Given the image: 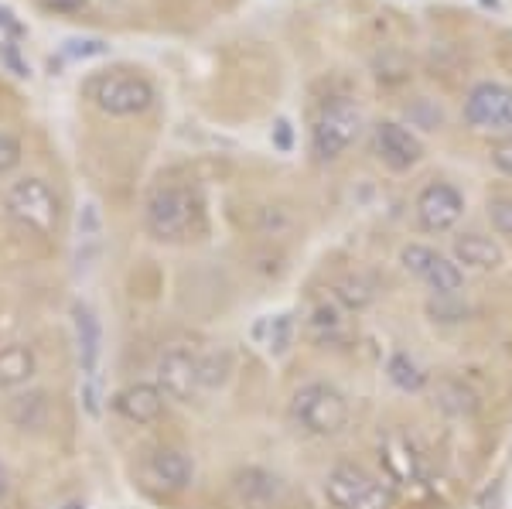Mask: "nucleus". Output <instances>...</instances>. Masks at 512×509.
Returning a JSON list of instances; mask_svg holds the SVG:
<instances>
[{"instance_id": "1", "label": "nucleus", "mask_w": 512, "mask_h": 509, "mask_svg": "<svg viewBox=\"0 0 512 509\" xmlns=\"http://www.w3.org/2000/svg\"><path fill=\"white\" fill-rule=\"evenodd\" d=\"M82 93H86V100L93 103L96 110L110 113V117H140V113H147L154 106V100H158L151 79L130 69L96 72V76L86 79Z\"/></svg>"}, {"instance_id": "2", "label": "nucleus", "mask_w": 512, "mask_h": 509, "mask_svg": "<svg viewBox=\"0 0 512 509\" xmlns=\"http://www.w3.org/2000/svg\"><path fill=\"white\" fill-rule=\"evenodd\" d=\"M291 421L304 434L332 438L349 424V400L332 383H304L291 397Z\"/></svg>"}, {"instance_id": "3", "label": "nucleus", "mask_w": 512, "mask_h": 509, "mask_svg": "<svg viewBox=\"0 0 512 509\" xmlns=\"http://www.w3.org/2000/svg\"><path fill=\"white\" fill-rule=\"evenodd\" d=\"M4 209L31 236H52L62 216L59 195H55V188L45 178H18L7 188Z\"/></svg>"}, {"instance_id": "4", "label": "nucleus", "mask_w": 512, "mask_h": 509, "mask_svg": "<svg viewBox=\"0 0 512 509\" xmlns=\"http://www.w3.org/2000/svg\"><path fill=\"white\" fill-rule=\"evenodd\" d=\"M198 219L195 195L185 185H161L151 192L144 205V223L147 233L158 243H181L192 236Z\"/></svg>"}, {"instance_id": "5", "label": "nucleus", "mask_w": 512, "mask_h": 509, "mask_svg": "<svg viewBox=\"0 0 512 509\" xmlns=\"http://www.w3.org/2000/svg\"><path fill=\"white\" fill-rule=\"evenodd\" d=\"M325 496L332 509H393V496L386 482L355 462H338L328 472Z\"/></svg>"}, {"instance_id": "6", "label": "nucleus", "mask_w": 512, "mask_h": 509, "mask_svg": "<svg viewBox=\"0 0 512 509\" xmlns=\"http://www.w3.org/2000/svg\"><path fill=\"white\" fill-rule=\"evenodd\" d=\"M362 134V113L352 100H332L321 106L311 127V151L318 161H338Z\"/></svg>"}, {"instance_id": "7", "label": "nucleus", "mask_w": 512, "mask_h": 509, "mask_svg": "<svg viewBox=\"0 0 512 509\" xmlns=\"http://www.w3.org/2000/svg\"><path fill=\"white\" fill-rule=\"evenodd\" d=\"M465 123L478 134L512 137V86L506 82H475L465 96Z\"/></svg>"}, {"instance_id": "8", "label": "nucleus", "mask_w": 512, "mask_h": 509, "mask_svg": "<svg viewBox=\"0 0 512 509\" xmlns=\"http://www.w3.org/2000/svg\"><path fill=\"white\" fill-rule=\"evenodd\" d=\"M400 264L424 287H431L434 298H458L461 284H465V270L454 264L451 257H444L441 250H434V246H424V243L403 246Z\"/></svg>"}, {"instance_id": "9", "label": "nucleus", "mask_w": 512, "mask_h": 509, "mask_svg": "<svg viewBox=\"0 0 512 509\" xmlns=\"http://www.w3.org/2000/svg\"><path fill=\"white\" fill-rule=\"evenodd\" d=\"M414 212L424 233H451L465 216V195L451 182H431L420 188Z\"/></svg>"}, {"instance_id": "10", "label": "nucleus", "mask_w": 512, "mask_h": 509, "mask_svg": "<svg viewBox=\"0 0 512 509\" xmlns=\"http://www.w3.org/2000/svg\"><path fill=\"white\" fill-rule=\"evenodd\" d=\"M373 151L390 171H410L424 158V144L417 141V134H410L396 120H379L373 127Z\"/></svg>"}, {"instance_id": "11", "label": "nucleus", "mask_w": 512, "mask_h": 509, "mask_svg": "<svg viewBox=\"0 0 512 509\" xmlns=\"http://www.w3.org/2000/svg\"><path fill=\"white\" fill-rule=\"evenodd\" d=\"M379 462L396 486H420L427 479V458L407 434H386L379 441Z\"/></svg>"}, {"instance_id": "12", "label": "nucleus", "mask_w": 512, "mask_h": 509, "mask_svg": "<svg viewBox=\"0 0 512 509\" xmlns=\"http://www.w3.org/2000/svg\"><path fill=\"white\" fill-rule=\"evenodd\" d=\"M195 352L188 349H164L161 359H158V390L164 393L168 400H188L198 393V363H195Z\"/></svg>"}, {"instance_id": "13", "label": "nucleus", "mask_w": 512, "mask_h": 509, "mask_svg": "<svg viewBox=\"0 0 512 509\" xmlns=\"http://www.w3.org/2000/svg\"><path fill=\"white\" fill-rule=\"evenodd\" d=\"M113 410L130 424H154L164 414V393L158 383H130L113 397Z\"/></svg>"}, {"instance_id": "14", "label": "nucleus", "mask_w": 512, "mask_h": 509, "mask_svg": "<svg viewBox=\"0 0 512 509\" xmlns=\"http://www.w3.org/2000/svg\"><path fill=\"white\" fill-rule=\"evenodd\" d=\"M308 335H311V342H318V346L342 349L355 339V325H352L349 311L338 308L335 301H325V305H318L315 311H311Z\"/></svg>"}, {"instance_id": "15", "label": "nucleus", "mask_w": 512, "mask_h": 509, "mask_svg": "<svg viewBox=\"0 0 512 509\" xmlns=\"http://www.w3.org/2000/svg\"><path fill=\"white\" fill-rule=\"evenodd\" d=\"M147 475H151L161 489L181 492V489L192 486L195 465H192V458L178 448H154L151 458H147Z\"/></svg>"}, {"instance_id": "16", "label": "nucleus", "mask_w": 512, "mask_h": 509, "mask_svg": "<svg viewBox=\"0 0 512 509\" xmlns=\"http://www.w3.org/2000/svg\"><path fill=\"white\" fill-rule=\"evenodd\" d=\"M454 264L489 274V270H499L502 264H506V253H502V246L495 243L492 236L461 233V236H454Z\"/></svg>"}, {"instance_id": "17", "label": "nucleus", "mask_w": 512, "mask_h": 509, "mask_svg": "<svg viewBox=\"0 0 512 509\" xmlns=\"http://www.w3.org/2000/svg\"><path fill=\"white\" fill-rule=\"evenodd\" d=\"M35 373H38V359L28 346L14 342V346L0 349V393L28 387L35 380Z\"/></svg>"}, {"instance_id": "18", "label": "nucleus", "mask_w": 512, "mask_h": 509, "mask_svg": "<svg viewBox=\"0 0 512 509\" xmlns=\"http://www.w3.org/2000/svg\"><path fill=\"white\" fill-rule=\"evenodd\" d=\"M76 349H79V363L82 373L93 380L96 376V363H99V349H103V328H99V318L89 308H76Z\"/></svg>"}, {"instance_id": "19", "label": "nucleus", "mask_w": 512, "mask_h": 509, "mask_svg": "<svg viewBox=\"0 0 512 509\" xmlns=\"http://www.w3.org/2000/svg\"><path fill=\"white\" fill-rule=\"evenodd\" d=\"M7 417H11L14 428L21 431H45L52 421V404H48L45 393H21L7 404Z\"/></svg>"}, {"instance_id": "20", "label": "nucleus", "mask_w": 512, "mask_h": 509, "mask_svg": "<svg viewBox=\"0 0 512 509\" xmlns=\"http://www.w3.org/2000/svg\"><path fill=\"white\" fill-rule=\"evenodd\" d=\"M280 489H284V486H280V479L274 472H267V469H246V472L236 475L239 499H243V503H250V506H270L280 496Z\"/></svg>"}, {"instance_id": "21", "label": "nucleus", "mask_w": 512, "mask_h": 509, "mask_svg": "<svg viewBox=\"0 0 512 509\" xmlns=\"http://www.w3.org/2000/svg\"><path fill=\"white\" fill-rule=\"evenodd\" d=\"M376 301V284L369 281L366 274H345L335 281V305L345 308L352 315V311H362L369 308Z\"/></svg>"}, {"instance_id": "22", "label": "nucleus", "mask_w": 512, "mask_h": 509, "mask_svg": "<svg viewBox=\"0 0 512 509\" xmlns=\"http://www.w3.org/2000/svg\"><path fill=\"white\" fill-rule=\"evenodd\" d=\"M198 363V390H219L226 387L229 373H233V356L226 349H212V352H202L195 359Z\"/></svg>"}, {"instance_id": "23", "label": "nucleus", "mask_w": 512, "mask_h": 509, "mask_svg": "<svg viewBox=\"0 0 512 509\" xmlns=\"http://www.w3.org/2000/svg\"><path fill=\"white\" fill-rule=\"evenodd\" d=\"M386 376H390L393 387H400L407 393L424 390V383H427L424 366H420L414 356H407V352H396V356H390V363H386Z\"/></svg>"}, {"instance_id": "24", "label": "nucleus", "mask_w": 512, "mask_h": 509, "mask_svg": "<svg viewBox=\"0 0 512 509\" xmlns=\"http://www.w3.org/2000/svg\"><path fill=\"white\" fill-rule=\"evenodd\" d=\"M489 223L499 236H512V195L489 199Z\"/></svg>"}, {"instance_id": "25", "label": "nucleus", "mask_w": 512, "mask_h": 509, "mask_svg": "<svg viewBox=\"0 0 512 509\" xmlns=\"http://www.w3.org/2000/svg\"><path fill=\"white\" fill-rule=\"evenodd\" d=\"M24 158V147L14 134H7V130H0V178L11 175L14 168L21 164Z\"/></svg>"}, {"instance_id": "26", "label": "nucleus", "mask_w": 512, "mask_h": 509, "mask_svg": "<svg viewBox=\"0 0 512 509\" xmlns=\"http://www.w3.org/2000/svg\"><path fill=\"white\" fill-rule=\"evenodd\" d=\"M294 339V322L287 315H280L270 322V352H287Z\"/></svg>"}, {"instance_id": "27", "label": "nucleus", "mask_w": 512, "mask_h": 509, "mask_svg": "<svg viewBox=\"0 0 512 509\" xmlns=\"http://www.w3.org/2000/svg\"><path fill=\"white\" fill-rule=\"evenodd\" d=\"M489 161L502 171V175L512 178V137H499V141H492Z\"/></svg>"}, {"instance_id": "28", "label": "nucleus", "mask_w": 512, "mask_h": 509, "mask_svg": "<svg viewBox=\"0 0 512 509\" xmlns=\"http://www.w3.org/2000/svg\"><path fill=\"white\" fill-rule=\"evenodd\" d=\"M41 4H45L48 11H79L86 0H41Z\"/></svg>"}, {"instance_id": "29", "label": "nucleus", "mask_w": 512, "mask_h": 509, "mask_svg": "<svg viewBox=\"0 0 512 509\" xmlns=\"http://www.w3.org/2000/svg\"><path fill=\"white\" fill-rule=\"evenodd\" d=\"M277 130H280V147H291V130H287V120H280Z\"/></svg>"}, {"instance_id": "30", "label": "nucleus", "mask_w": 512, "mask_h": 509, "mask_svg": "<svg viewBox=\"0 0 512 509\" xmlns=\"http://www.w3.org/2000/svg\"><path fill=\"white\" fill-rule=\"evenodd\" d=\"M4 492H7V469L0 465V499H4Z\"/></svg>"}, {"instance_id": "31", "label": "nucleus", "mask_w": 512, "mask_h": 509, "mask_svg": "<svg viewBox=\"0 0 512 509\" xmlns=\"http://www.w3.org/2000/svg\"><path fill=\"white\" fill-rule=\"evenodd\" d=\"M103 4H120V0H103Z\"/></svg>"}]
</instances>
